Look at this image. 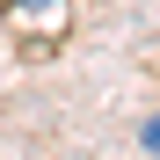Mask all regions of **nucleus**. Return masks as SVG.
I'll use <instances>...</instances> for the list:
<instances>
[{"label": "nucleus", "mask_w": 160, "mask_h": 160, "mask_svg": "<svg viewBox=\"0 0 160 160\" xmlns=\"http://www.w3.org/2000/svg\"><path fill=\"white\" fill-rule=\"evenodd\" d=\"M138 146H146V153H160V109H153V117L138 124Z\"/></svg>", "instance_id": "2"}, {"label": "nucleus", "mask_w": 160, "mask_h": 160, "mask_svg": "<svg viewBox=\"0 0 160 160\" xmlns=\"http://www.w3.org/2000/svg\"><path fill=\"white\" fill-rule=\"evenodd\" d=\"M0 22L29 44H58L73 29V0H0Z\"/></svg>", "instance_id": "1"}]
</instances>
